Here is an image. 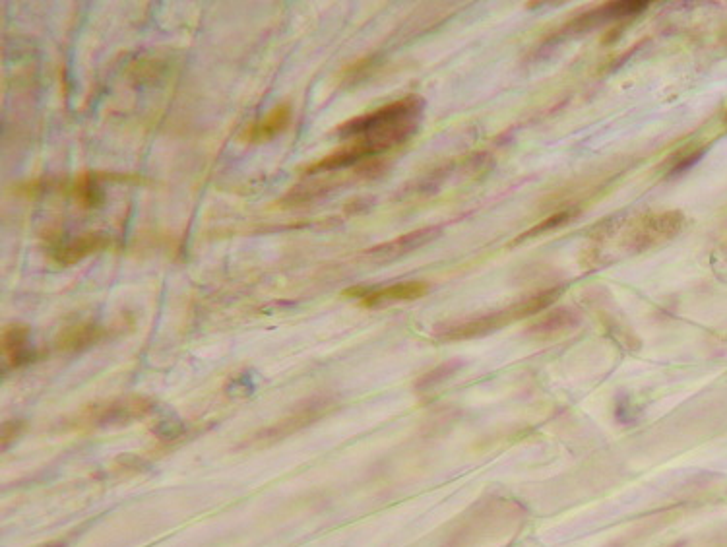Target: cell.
Masks as SVG:
<instances>
[{"mask_svg":"<svg viewBox=\"0 0 727 547\" xmlns=\"http://www.w3.org/2000/svg\"><path fill=\"white\" fill-rule=\"evenodd\" d=\"M578 216V210L576 208H565V210H561V212H555L553 216H549V218H545L543 222H539V224H536V226L532 227V229H528V231H524L512 245H520L522 241H528V239H536V237H539V235H543V233H549V231H555V229H559V227L567 226V224H570L574 218Z\"/></svg>","mask_w":727,"mask_h":547,"instance_id":"cell-16","label":"cell"},{"mask_svg":"<svg viewBox=\"0 0 727 547\" xmlns=\"http://www.w3.org/2000/svg\"><path fill=\"white\" fill-rule=\"evenodd\" d=\"M650 2L646 0H619V2H605L598 8H592L569 24H565L559 32L555 33L553 41H561L567 37H578L584 33L596 32L603 26L619 24V22H631L636 16H640Z\"/></svg>","mask_w":727,"mask_h":547,"instance_id":"cell-6","label":"cell"},{"mask_svg":"<svg viewBox=\"0 0 727 547\" xmlns=\"http://www.w3.org/2000/svg\"><path fill=\"white\" fill-rule=\"evenodd\" d=\"M0 352H2V373H6L8 369H20L32 365L45 355L43 350L33 348L30 326L22 322H12L2 328Z\"/></svg>","mask_w":727,"mask_h":547,"instance_id":"cell-9","label":"cell"},{"mask_svg":"<svg viewBox=\"0 0 727 547\" xmlns=\"http://www.w3.org/2000/svg\"><path fill=\"white\" fill-rule=\"evenodd\" d=\"M109 179H117L113 175L107 173H80L76 175L68 185L64 183L63 189L68 191L72 196V200L82 208V210H97L105 204L107 194H105V183Z\"/></svg>","mask_w":727,"mask_h":547,"instance_id":"cell-13","label":"cell"},{"mask_svg":"<svg viewBox=\"0 0 727 547\" xmlns=\"http://www.w3.org/2000/svg\"><path fill=\"white\" fill-rule=\"evenodd\" d=\"M683 544H677V546H671V547H681Z\"/></svg>","mask_w":727,"mask_h":547,"instance_id":"cell-19","label":"cell"},{"mask_svg":"<svg viewBox=\"0 0 727 547\" xmlns=\"http://www.w3.org/2000/svg\"><path fill=\"white\" fill-rule=\"evenodd\" d=\"M443 233V227L429 226L415 229L410 233H404L392 241L380 243L377 247H371L363 253V258L377 262V264H386V262H394L398 258L408 257L411 253H415L417 249H423L425 245L437 241Z\"/></svg>","mask_w":727,"mask_h":547,"instance_id":"cell-10","label":"cell"},{"mask_svg":"<svg viewBox=\"0 0 727 547\" xmlns=\"http://www.w3.org/2000/svg\"><path fill=\"white\" fill-rule=\"evenodd\" d=\"M704 154H706V146H689V148L681 150L669 161L667 177H679V175L687 173L691 167H695L696 163L704 158Z\"/></svg>","mask_w":727,"mask_h":547,"instance_id":"cell-17","label":"cell"},{"mask_svg":"<svg viewBox=\"0 0 727 547\" xmlns=\"http://www.w3.org/2000/svg\"><path fill=\"white\" fill-rule=\"evenodd\" d=\"M724 43H726V45H727V35H726V39H724Z\"/></svg>","mask_w":727,"mask_h":547,"instance_id":"cell-20","label":"cell"},{"mask_svg":"<svg viewBox=\"0 0 727 547\" xmlns=\"http://www.w3.org/2000/svg\"><path fill=\"white\" fill-rule=\"evenodd\" d=\"M565 293V286H555L547 290L538 291L530 297H524L508 307L481 313L472 319H458V321L443 322L433 328V338L439 342H460V340H474L497 330L505 328L510 322L522 321L528 317L539 315L541 311L549 309L561 295Z\"/></svg>","mask_w":727,"mask_h":547,"instance_id":"cell-2","label":"cell"},{"mask_svg":"<svg viewBox=\"0 0 727 547\" xmlns=\"http://www.w3.org/2000/svg\"><path fill=\"white\" fill-rule=\"evenodd\" d=\"M423 113L425 99L406 96L349 119L336 130V136L342 140L340 148L307 165L305 177L349 171L363 161L382 158L408 144L421 129Z\"/></svg>","mask_w":727,"mask_h":547,"instance_id":"cell-1","label":"cell"},{"mask_svg":"<svg viewBox=\"0 0 727 547\" xmlns=\"http://www.w3.org/2000/svg\"><path fill=\"white\" fill-rule=\"evenodd\" d=\"M154 412H156V402L148 396H121L84 406L78 414L66 419L64 423L68 429L76 431L119 429L136 421H142L152 416Z\"/></svg>","mask_w":727,"mask_h":547,"instance_id":"cell-3","label":"cell"},{"mask_svg":"<svg viewBox=\"0 0 727 547\" xmlns=\"http://www.w3.org/2000/svg\"><path fill=\"white\" fill-rule=\"evenodd\" d=\"M291 121H293V109L289 103H282L274 107L264 119H258L253 123L245 132V140L249 144H266L284 134L285 130L289 129Z\"/></svg>","mask_w":727,"mask_h":547,"instance_id":"cell-14","label":"cell"},{"mask_svg":"<svg viewBox=\"0 0 727 547\" xmlns=\"http://www.w3.org/2000/svg\"><path fill=\"white\" fill-rule=\"evenodd\" d=\"M332 410H336V398L315 394L299 402L284 418L256 431L243 443V447H268L278 441H284L287 437L311 427L318 419L328 416Z\"/></svg>","mask_w":727,"mask_h":547,"instance_id":"cell-4","label":"cell"},{"mask_svg":"<svg viewBox=\"0 0 727 547\" xmlns=\"http://www.w3.org/2000/svg\"><path fill=\"white\" fill-rule=\"evenodd\" d=\"M113 245L111 235L103 231L80 233V235H47V255L63 268L80 264L86 258L99 255Z\"/></svg>","mask_w":727,"mask_h":547,"instance_id":"cell-7","label":"cell"},{"mask_svg":"<svg viewBox=\"0 0 727 547\" xmlns=\"http://www.w3.org/2000/svg\"><path fill=\"white\" fill-rule=\"evenodd\" d=\"M687 224V218L679 210H665L656 214H646L629 224L621 235V249L631 255H640L656 249L677 237Z\"/></svg>","mask_w":727,"mask_h":547,"instance_id":"cell-5","label":"cell"},{"mask_svg":"<svg viewBox=\"0 0 727 547\" xmlns=\"http://www.w3.org/2000/svg\"><path fill=\"white\" fill-rule=\"evenodd\" d=\"M580 322H582V313L576 311L574 307L551 309L545 315H541L538 321H534L528 326L526 336L534 338V340L559 338L563 334L576 330L580 326Z\"/></svg>","mask_w":727,"mask_h":547,"instance_id":"cell-12","label":"cell"},{"mask_svg":"<svg viewBox=\"0 0 727 547\" xmlns=\"http://www.w3.org/2000/svg\"><path fill=\"white\" fill-rule=\"evenodd\" d=\"M464 365L466 363L462 359H448V361H443L441 365H437L431 371L423 373L415 381V392L417 394H429V392L443 387L444 383H448L452 377H456L464 369Z\"/></svg>","mask_w":727,"mask_h":547,"instance_id":"cell-15","label":"cell"},{"mask_svg":"<svg viewBox=\"0 0 727 547\" xmlns=\"http://www.w3.org/2000/svg\"><path fill=\"white\" fill-rule=\"evenodd\" d=\"M429 293V284L411 280V282H396L390 286H353L344 291L346 297L355 299L359 305L367 309H384L400 303H411L421 299Z\"/></svg>","mask_w":727,"mask_h":547,"instance_id":"cell-8","label":"cell"},{"mask_svg":"<svg viewBox=\"0 0 727 547\" xmlns=\"http://www.w3.org/2000/svg\"><path fill=\"white\" fill-rule=\"evenodd\" d=\"M26 429V423L20 419H12V421H4L2 423V451L8 449L10 443H14L22 431Z\"/></svg>","mask_w":727,"mask_h":547,"instance_id":"cell-18","label":"cell"},{"mask_svg":"<svg viewBox=\"0 0 727 547\" xmlns=\"http://www.w3.org/2000/svg\"><path fill=\"white\" fill-rule=\"evenodd\" d=\"M111 332L113 328L103 326L99 322H76L61 330V334L57 336V348L66 354H80L107 340Z\"/></svg>","mask_w":727,"mask_h":547,"instance_id":"cell-11","label":"cell"}]
</instances>
